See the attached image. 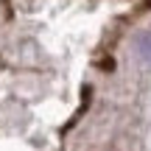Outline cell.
<instances>
[{"label":"cell","mask_w":151,"mask_h":151,"mask_svg":"<svg viewBox=\"0 0 151 151\" xmlns=\"http://www.w3.org/2000/svg\"><path fill=\"white\" fill-rule=\"evenodd\" d=\"M137 50H140L143 62H148V65H151V31L140 34V39H137Z\"/></svg>","instance_id":"1"}]
</instances>
